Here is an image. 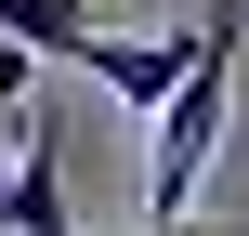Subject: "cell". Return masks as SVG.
I'll list each match as a JSON object with an SVG mask.
<instances>
[{
    "instance_id": "obj_2",
    "label": "cell",
    "mask_w": 249,
    "mask_h": 236,
    "mask_svg": "<svg viewBox=\"0 0 249 236\" xmlns=\"http://www.w3.org/2000/svg\"><path fill=\"white\" fill-rule=\"evenodd\" d=\"M184 53H197V26H131V39H105V26H92V39L66 53V66H92V92L144 118V105H158V92L184 79Z\"/></svg>"
},
{
    "instance_id": "obj_3",
    "label": "cell",
    "mask_w": 249,
    "mask_h": 236,
    "mask_svg": "<svg viewBox=\"0 0 249 236\" xmlns=\"http://www.w3.org/2000/svg\"><path fill=\"white\" fill-rule=\"evenodd\" d=\"M0 223H13V236H53V223H66V131H53V118H13V171H0Z\"/></svg>"
},
{
    "instance_id": "obj_4",
    "label": "cell",
    "mask_w": 249,
    "mask_h": 236,
    "mask_svg": "<svg viewBox=\"0 0 249 236\" xmlns=\"http://www.w3.org/2000/svg\"><path fill=\"white\" fill-rule=\"evenodd\" d=\"M0 39H26V53H79V39H92V0H0Z\"/></svg>"
},
{
    "instance_id": "obj_1",
    "label": "cell",
    "mask_w": 249,
    "mask_h": 236,
    "mask_svg": "<svg viewBox=\"0 0 249 236\" xmlns=\"http://www.w3.org/2000/svg\"><path fill=\"white\" fill-rule=\"evenodd\" d=\"M223 118H236V13H210L197 26V53H184V79L144 105V223H171L197 184H210V145H223Z\"/></svg>"
}]
</instances>
